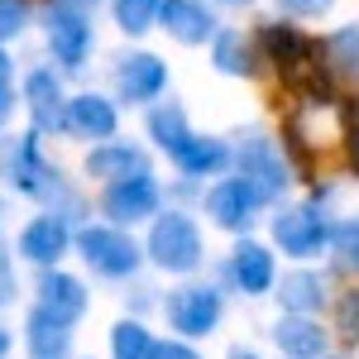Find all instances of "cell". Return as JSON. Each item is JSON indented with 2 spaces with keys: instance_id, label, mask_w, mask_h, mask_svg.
<instances>
[{
  "instance_id": "12",
  "label": "cell",
  "mask_w": 359,
  "mask_h": 359,
  "mask_svg": "<svg viewBox=\"0 0 359 359\" xmlns=\"http://www.w3.org/2000/svg\"><path fill=\"white\" fill-rule=\"evenodd\" d=\"M225 283L240 297H269L278 283V254L273 245L254 240V235H235V245L225 254Z\"/></svg>"
},
{
  "instance_id": "18",
  "label": "cell",
  "mask_w": 359,
  "mask_h": 359,
  "mask_svg": "<svg viewBox=\"0 0 359 359\" xmlns=\"http://www.w3.org/2000/svg\"><path fill=\"white\" fill-rule=\"evenodd\" d=\"M206 48H211V67H216L221 77L254 82V77L264 72V53H259L254 34H245L240 25H221V29H216V39H211Z\"/></svg>"
},
{
  "instance_id": "20",
  "label": "cell",
  "mask_w": 359,
  "mask_h": 359,
  "mask_svg": "<svg viewBox=\"0 0 359 359\" xmlns=\"http://www.w3.org/2000/svg\"><path fill=\"white\" fill-rule=\"evenodd\" d=\"M273 297L283 311H297V316H321L326 306H331V283H326V273L321 269H306V264H297V269H287V273L273 283Z\"/></svg>"
},
{
  "instance_id": "29",
  "label": "cell",
  "mask_w": 359,
  "mask_h": 359,
  "mask_svg": "<svg viewBox=\"0 0 359 359\" xmlns=\"http://www.w3.org/2000/svg\"><path fill=\"white\" fill-rule=\"evenodd\" d=\"M34 25V0H0V43L20 39Z\"/></svg>"
},
{
  "instance_id": "4",
  "label": "cell",
  "mask_w": 359,
  "mask_h": 359,
  "mask_svg": "<svg viewBox=\"0 0 359 359\" xmlns=\"http://www.w3.org/2000/svg\"><path fill=\"white\" fill-rule=\"evenodd\" d=\"M72 254L86 264V273H91V278H106V283H135L139 269L149 264V259H144V245L135 240V230L111 225V221L77 225Z\"/></svg>"
},
{
  "instance_id": "5",
  "label": "cell",
  "mask_w": 359,
  "mask_h": 359,
  "mask_svg": "<svg viewBox=\"0 0 359 359\" xmlns=\"http://www.w3.org/2000/svg\"><path fill=\"white\" fill-rule=\"evenodd\" d=\"M331 230H335V216L326 211L321 196L269 206V240H273V249H283V254L297 259V264L321 259V254L331 249Z\"/></svg>"
},
{
  "instance_id": "23",
  "label": "cell",
  "mask_w": 359,
  "mask_h": 359,
  "mask_svg": "<svg viewBox=\"0 0 359 359\" xmlns=\"http://www.w3.org/2000/svg\"><path fill=\"white\" fill-rule=\"evenodd\" d=\"M144 135L154 139V149H158V154H172L182 139L192 135L187 106H182V101H172V96H168V101H154L149 115H144Z\"/></svg>"
},
{
  "instance_id": "9",
  "label": "cell",
  "mask_w": 359,
  "mask_h": 359,
  "mask_svg": "<svg viewBox=\"0 0 359 359\" xmlns=\"http://www.w3.org/2000/svg\"><path fill=\"white\" fill-rule=\"evenodd\" d=\"M43 43H48V57L62 77H77L86 72V62L96 53V25L91 15H67V10H43Z\"/></svg>"
},
{
  "instance_id": "42",
  "label": "cell",
  "mask_w": 359,
  "mask_h": 359,
  "mask_svg": "<svg viewBox=\"0 0 359 359\" xmlns=\"http://www.w3.org/2000/svg\"><path fill=\"white\" fill-rule=\"evenodd\" d=\"M316 359H345V355H316Z\"/></svg>"
},
{
  "instance_id": "40",
  "label": "cell",
  "mask_w": 359,
  "mask_h": 359,
  "mask_svg": "<svg viewBox=\"0 0 359 359\" xmlns=\"http://www.w3.org/2000/svg\"><path fill=\"white\" fill-rule=\"evenodd\" d=\"M211 5H216V10H249L254 0H211Z\"/></svg>"
},
{
  "instance_id": "26",
  "label": "cell",
  "mask_w": 359,
  "mask_h": 359,
  "mask_svg": "<svg viewBox=\"0 0 359 359\" xmlns=\"http://www.w3.org/2000/svg\"><path fill=\"white\" fill-rule=\"evenodd\" d=\"M158 5H163V0H106L115 29H120L125 39H144V34H154V29H158Z\"/></svg>"
},
{
  "instance_id": "35",
  "label": "cell",
  "mask_w": 359,
  "mask_h": 359,
  "mask_svg": "<svg viewBox=\"0 0 359 359\" xmlns=\"http://www.w3.org/2000/svg\"><path fill=\"white\" fill-rule=\"evenodd\" d=\"M43 10H67V15H91L96 20V10H106V0H43Z\"/></svg>"
},
{
  "instance_id": "34",
  "label": "cell",
  "mask_w": 359,
  "mask_h": 359,
  "mask_svg": "<svg viewBox=\"0 0 359 359\" xmlns=\"http://www.w3.org/2000/svg\"><path fill=\"white\" fill-rule=\"evenodd\" d=\"M154 359H206V355L196 350L192 340H182V335H168V340H158Z\"/></svg>"
},
{
  "instance_id": "27",
  "label": "cell",
  "mask_w": 359,
  "mask_h": 359,
  "mask_svg": "<svg viewBox=\"0 0 359 359\" xmlns=\"http://www.w3.org/2000/svg\"><path fill=\"white\" fill-rule=\"evenodd\" d=\"M331 264L340 273H355L359 278V221H335L331 230Z\"/></svg>"
},
{
  "instance_id": "1",
  "label": "cell",
  "mask_w": 359,
  "mask_h": 359,
  "mask_svg": "<svg viewBox=\"0 0 359 359\" xmlns=\"http://www.w3.org/2000/svg\"><path fill=\"white\" fill-rule=\"evenodd\" d=\"M0 182L15 187L20 196H29V201H39L43 211L62 216L67 225L91 221V201H86V196L62 177V168L43 154V135H39V130H25V135L0 130Z\"/></svg>"
},
{
  "instance_id": "32",
  "label": "cell",
  "mask_w": 359,
  "mask_h": 359,
  "mask_svg": "<svg viewBox=\"0 0 359 359\" xmlns=\"http://www.w3.org/2000/svg\"><path fill=\"white\" fill-rule=\"evenodd\" d=\"M273 5L287 15V20H321V15L335 10V0H273Z\"/></svg>"
},
{
  "instance_id": "41",
  "label": "cell",
  "mask_w": 359,
  "mask_h": 359,
  "mask_svg": "<svg viewBox=\"0 0 359 359\" xmlns=\"http://www.w3.org/2000/svg\"><path fill=\"white\" fill-rule=\"evenodd\" d=\"M5 216H10V201H5V192H0V221H5Z\"/></svg>"
},
{
  "instance_id": "28",
  "label": "cell",
  "mask_w": 359,
  "mask_h": 359,
  "mask_svg": "<svg viewBox=\"0 0 359 359\" xmlns=\"http://www.w3.org/2000/svg\"><path fill=\"white\" fill-rule=\"evenodd\" d=\"M335 316H331V331H340L350 345H359V287H345L340 297H331Z\"/></svg>"
},
{
  "instance_id": "37",
  "label": "cell",
  "mask_w": 359,
  "mask_h": 359,
  "mask_svg": "<svg viewBox=\"0 0 359 359\" xmlns=\"http://www.w3.org/2000/svg\"><path fill=\"white\" fill-rule=\"evenodd\" d=\"M5 82H15V57H10V48L0 43V86Z\"/></svg>"
},
{
  "instance_id": "16",
  "label": "cell",
  "mask_w": 359,
  "mask_h": 359,
  "mask_svg": "<svg viewBox=\"0 0 359 359\" xmlns=\"http://www.w3.org/2000/svg\"><path fill=\"white\" fill-rule=\"evenodd\" d=\"M230 158H235V149H230V139L221 135H192L182 139L172 154H168V163L177 168V177H192V182H206V177H225L230 172Z\"/></svg>"
},
{
  "instance_id": "31",
  "label": "cell",
  "mask_w": 359,
  "mask_h": 359,
  "mask_svg": "<svg viewBox=\"0 0 359 359\" xmlns=\"http://www.w3.org/2000/svg\"><path fill=\"white\" fill-rule=\"evenodd\" d=\"M15 245L0 235V311L5 306H15V297H20V273H15Z\"/></svg>"
},
{
  "instance_id": "19",
  "label": "cell",
  "mask_w": 359,
  "mask_h": 359,
  "mask_svg": "<svg viewBox=\"0 0 359 359\" xmlns=\"http://www.w3.org/2000/svg\"><path fill=\"white\" fill-rule=\"evenodd\" d=\"M144 168H154L149 163V149L144 144H135V139H101V144H91L86 149V158H82V172L91 177V182H115V177H130V172H144Z\"/></svg>"
},
{
  "instance_id": "8",
  "label": "cell",
  "mask_w": 359,
  "mask_h": 359,
  "mask_svg": "<svg viewBox=\"0 0 359 359\" xmlns=\"http://www.w3.org/2000/svg\"><path fill=\"white\" fill-rule=\"evenodd\" d=\"M168 62L158 53H149V48H125V53H115L111 62V91L120 106H154V101H163L168 96Z\"/></svg>"
},
{
  "instance_id": "15",
  "label": "cell",
  "mask_w": 359,
  "mask_h": 359,
  "mask_svg": "<svg viewBox=\"0 0 359 359\" xmlns=\"http://www.w3.org/2000/svg\"><path fill=\"white\" fill-rule=\"evenodd\" d=\"M34 306L53 311L57 321L77 326L86 311H91V287H86L77 273H67L62 264L57 269H39V283H34Z\"/></svg>"
},
{
  "instance_id": "11",
  "label": "cell",
  "mask_w": 359,
  "mask_h": 359,
  "mask_svg": "<svg viewBox=\"0 0 359 359\" xmlns=\"http://www.w3.org/2000/svg\"><path fill=\"white\" fill-rule=\"evenodd\" d=\"M201 216L216 225V230H225V235H249L254 230V221H259V211H269L259 196L245 187V177H216L211 187H201Z\"/></svg>"
},
{
  "instance_id": "14",
  "label": "cell",
  "mask_w": 359,
  "mask_h": 359,
  "mask_svg": "<svg viewBox=\"0 0 359 359\" xmlns=\"http://www.w3.org/2000/svg\"><path fill=\"white\" fill-rule=\"evenodd\" d=\"M158 29H163L177 48H206L216 39L221 20H216V5L211 0H163L158 5Z\"/></svg>"
},
{
  "instance_id": "30",
  "label": "cell",
  "mask_w": 359,
  "mask_h": 359,
  "mask_svg": "<svg viewBox=\"0 0 359 359\" xmlns=\"http://www.w3.org/2000/svg\"><path fill=\"white\" fill-rule=\"evenodd\" d=\"M340 144H345L350 172H359V101H345V96H340Z\"/></svg>"
},
{
  "instance_id": "38",
  "label": "cell",
  "mask_w": 359,
  "mask_h": 359,
  "mask_svg": "<svg viewBox=\"0 0 359 359\" xmlns=\"http://www.w3.org/2000/svg\"><path fill=\"white\" fill-rule=\"evenodd\" d=\"M225 359H264V355H259V350H249V345H230Z\"/></svg>"
},
{
  "instance_id": "33",
  "label": "cell",
  "mask_w": 359,
  "mask_h": 359,
  "mask_svg": "<svg viewBox=\"0 0 359 359\" xmlns=\"http://www.w3.org/2000/svg\"><path fill=\"white\" fill-rule=\"evenodd\" d=\"M158 287H149V283H135V287H125V306H135L130 316H144V311H154V306H163V297H154Z\"/></svg>"
},
{
  "instance_id": "22",
  "label": "cell",
  "mask_w": 359,
  "mask_h": 359,
  "mask_svg": "<svg viewBox=\"0 0 359 359\" xmlns=\"http://www.w3.org/2000/svg\"><path fill=\"white\" fill-rule=\"evenodd\" d=\"M25 355L29 359H72V326L57 321L53 311L29 306L25 311Z\"/></svg>"
},
{
  "instance_id": "3",
  "label": "cell",
  "mask_w": 359,
  "mask_h": 359,
  "mask_svg": "<svg viewBox=\"0 0 359 359\" xmlns=\"http://www.w3.org/2000/svg\"><path fill=\"white\" fill-rule=\"evenodd\" d=\"M235 158H230V172L235 177H245V187L264 206H278V201H287V187H292V163H287V154H283V144H278L269 130H259V125H249L235 135Z\"/></svg>"
},
{
  "instance_id": "36",
  "label": "cell",
  "mask_w": 359,
  "mask_h": 359,
  "mask_svg": "<svg viewBox=\"0 0 359 359\" xmlns=\"http://www.w3.org/2000/svg\"><path fill=\"white\" fill-rule=\"evenodd\" d=\"M15 111H20V91H15V82H5L0 86V130L15 120Z\"/></svg>"
},
{
  "instance_id": "21",
  "label": "cell",
  "mask_w": 359,
  "mask_h": 359,
  "mask_svg": "<svg viewBox=\"0 0 359 359\" xmlns=\"http://www.w3.org/2000/svg\"><path fill=\"white\" fill-rule=\"evenodd\" d=\"M269 335H273L283 359H316V355H326V345H331V331L321 326V316H297V311H278Z\"/></svg>"
},
{
  "instance_id": "2",
  "label": "cell",
  "mask_w": 359,
  "mask_h": 359,
  "mask_svg": "<svg viewBox=\"0 0 359 359\" xmlns=\"http://www.w3.org/2000/svg\"><path fill=\"white\" fill-rule=\"evenodd\" d=\"M144 259H149V269H158L168 278H192L206 264V230H201V221H196L187 206H172L168 201L163 211L149 221Z\"/></svg>"
},
{
  "instance_id": "25",
  "label": "cell",
  "mask_w": 359,
  "mask_h": 359,
  "mask_svg": "<svg viewBox=\"0 0 359 359\" xmlns=\"http://www.w3.org/2000/svg\"><path fill=\"white\" fill-rule=\"evenodd\" d=\"M158 335L149 331L144 316H120L111 326V359H154Z\"/></svg>"
},
{
  "instance_id": "17",
  "label": "cell",
  "mask_w": 359,
  "mask_h": 359,
  "mask_svg": "<svg viewBox=\"0 0 359 359\" xmlns=\"http://www.w3.org/2000/svg\"><path fill=\"white\" fill-rule=\"evenodd\" d=\"M67 135L86 139V144H101V139L120 135V101L106 91H77L67 96Z\"/></svg>"
},
{
  "instance_id": "10",
  "label": "cell",
  "mask_w": 359,
  "mask_h": 359,
  "mask_svg": "<svg viewBox=\"0 0 359 359\" xmlns=\"http://www.w3.org/2000/svg\"><path fill=\"white\" fill-rule=\"evenodd\" d=\"M20 106L29 111V130L39 135H67V91H62V72L53 62L29 67L20 82Z\"/></svg>"
},
{
  "instance_id": "7",
  "label": "cell",
  "mask_w": 359,
  "mask_h": 359,
  "mask_svg": "<svg viewBox=\"0 0 359 359\" xmlns=\"http://www.w3.org/2000/svg\"><path fill=\"white\" fill-rule=\"evenodd\" d=\"M163 182L154 177V168H144V172H130V177H115L101 187V201H96V211H101V221L111 225H125V230H135V225H149L158 211H163Z\"/></svg>"
},
{
  "instance_id": "24",
  "label": "cell",
  "mask_w": 359,
  "mask_h": 359,
  "mask_svg": "<svg viewBox=\"0 0 359 359\" xmlns=\"http://www.w3.org/2000/svg\"><path fill=\"white\" fill-rule=\"evenodd\" d=\"M321 53H326V67H331L340 82H359V20L335 25L321 39Z\"/></svg>"
},
{
  "instance_id": "39",
  "label": "cell",
  "mask_w": 359,
  "mask_h": 359,
  "mask_svg": "<svg viewBox=\"0 0 359 359\" xmlns=\"http://www.w3.org/2000/svg\"><path fill=\"white\" fill-rule=\"evenodd\" d=\"M10 350H15V335H10V326H0V359H10Z\"/></svg>"
},
{
  "instance_id": "13",
  "label": "cell",
  "mask_w": 359,
  "mask_h": 359,
  "mask_svg": "<svg viewBox=\"0 0 359 359\" xmlns=\"http://www.w3.org/2000/svg\"><path fill=\"white\" fill-rule=\"evenodd\" d=\"M72 240H77V225H67L53 211H39L20 225V240H15V254L34 264V269H57L67 254H72Z\"/></svg>"
},
{
  "instance_id": "6",
  "label": "cell",
  "mask_w": 359,
  "mask_h": 359,
  "mask_svg": "<svg viewBox=\"0 0 359 359\" xmlns=\"http://www.w3.org/2000/svg\"><path fill=\"white\" fill-rule=\"evenodd\" d=\"M163 321L172 335L182 340H206L216 335V326L225 321V292L216 283H201V278H182L177 287L163 292Z\"/></svg>"
}]
</instances>
